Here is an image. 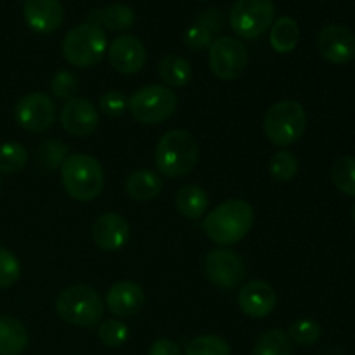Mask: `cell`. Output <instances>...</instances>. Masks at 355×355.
I'll use <instances>...</instances> for the list:
<instances>
[{"label": "cell", "instance_id": "1", "mask_svg": "<svg viewBox=\"0 0 355 355\" xmlns=\"http://www.w3.org/2000/svg\"><path fill=\"white\" fill-rule=\"evenodd\" d=\"M252 205L243 200H229L207 215L203 229L218 246H231L241 241L253 225Z\"/></svg>", "mask_w": 355, "mask_h": 355}, {"label": "cell", "instance_id": "2", "mask_svg": "<svg viewBox=\"0 0 355 355\" xmlns=\"http://www.w3.org/2000/svg\"><path fill=\"white\" fill-rule=\"evenodd\" d=\"M200 149L186 130H170L159 139L155 153L156 168L162 175L177 179L193 172L198 165Z\"/></svg>", "mask_w": 355, "mask_h": 355}, {"label": "cell", "instance_id": "3", "mask_svg": "<svg viewBox=\"0 0 355 355\" xmlns=\"http://www.w3.org/2000/svg\"><path fill=\"white\" fill-rule=\"evenodd\" d=\"M61 180L73 200L92 201L103 193L104 168L90 155L66 156L61 165Z\"/></svg>", "mask_w": 355, "mask_h": 355}, {"label": "cell", "instance_id": "4", "mask_svg": "<svg viewBox=\"0 0 355 355\" xmlns=\"http://www.w3.org/2000/svg\"><path fill=\"white\" fill-rule=\"evenodd\" d=\"M55 311L62 321L80 328H94L103 321L104 302L94 288L75 284L59 293Z\"/></svg>", "mask_w": 355, "mask_h": 355}, {"label": "cell", "instance_id": "5", "mask_svg": "<svg viewBox=\"0 0 355 355\" xmlns=\"http://www.w3.org/2000/svg\"><path fill=\"white\" fill-rule=\"evenodd\" d=\"M62 55L76 68H90L104 58L107 51L106 31L96 24H78L62 38Z\"/></svg>", "mask_w": 355, "mask_h": 355}, {"label": "cell", "instance_id": "6", "mask_svg": "<svg viewBox=\"0 0 355 355\" xmlns=\"http://www.w3.org/2000/svg\"><path fill=\"white\" fill-rule=\"evenodd\" d=\"M307 114L298 101L284 99L269 107L263 118V132L274 146H290L304 135Z\"/></svg>", "mask_w": 355, "mask_h": 355}, {"label": "cell", "instance_id": "7", "mask_svg": "<svg viewBox=\"0 0 355 355\" xmlns=\"http://www.w3.org/2000/svg\"><path fill=\"white\" fill-rule=\"evenodd\" d=\"M132 116L144 125H158L168 120L177 110V96L163 85H146L128 99Z\"/></svg>", "mask_w": 355, "mask_h": 355}, {"label": "cell", "instance_id": "8", "mask_svg": "<svg viewBox=\"0 0 355 355\" xmlns=\"http://www.w3.org/2000/svg\"><path fill=\"white\" fill-rule=\"evenodd\" d=\"M274 16L272 0H238L231 9V26L238 37L255 40L272 26Z\"/></svg>", "mask_w": 355, "mask_h": 355}, {"label": "cell", "instance_id": "9", "mask_svg": "<svg viewBox=\"0 0 355 355\" xmlns=\"http://www.w3.org/2000/svg\"><path fill=\"white\" fill-rule=\"evenodd\" d=\"M208 64L211 73L224 82L239 78L248 64V51L241 40L220 37L211 42L208 52Z\"/></svg>", "mask_w": 355, "mask_h": 355}, {"label": "cell", "instance_id": "10", "mask_svg": "<svg viewBox=\"0 0 355 355\" xmlns=\"http://www.w3.org/2000/svg\"><path fill=\"white\" fill-rule=\"evenodd\" d=\"M14 120L28 132H45L55 120V104L45 92H31L21 97L14 107Z\"/></svg>", "mask_w": 355, "mask_h": 355}, {"label": "cell", "instance_id": "11", "mask_svg": "<svg viewBox=\"0 0 355 355\" xmlns=\"http://www.w3.org/2000/svg\"><path fill=\"white\" fill-rule=\"evenodd\" d=\"M205 276L222 290L236 288L245 277V262L236 252L227 248L211 250L205 257Z\"/></svg>", "mask_w": 355, "mask_h": 355}, {"label": "cell", "instance_id": "12", "mask_svg": "<svg viewBox=\"0 0 355 355\" xmlns=\"http://www.w3.org/2000/svg\"><path fill=\"white\" fill-rule=\"evenodd\" d=\"M319 54L333 64H347L355 58V35L349 28L329 24L318 37Z\"/></svg>", "mask_w": 355, "mask_h": 355}, {"label": "cell", "instance_id": "13", "mask_svg": "<svg viewBox=\"0 0 355 355\" xmlns=\"http://www.w3.org/2000/svg\"><path fill=\"white\" fill-rule=\"evenodd\" d=\"M107 59L114 71L123 73V75H134L144 68L148 54H146L144 44L137 37L121 35L111 42Z\"/></svg>", "mask_w": 355, "mask_h": 355}, {"label": "cell", "instance_id": "14", "mask_svg": "<svg viewBox=\"0 0 355 355\" xmlns=\"http://www.w3.org/2000/svg\"><path fill=\"white\" fill-rule=\"evenodd\" d=\"M62 128L75 137H87L94 134L99 125V113L90 101L83 97H73L66 101L59 114Z\"/></svg>", "mask_w": 355, "mask_h": 355}, {"label": "cell", "instance_id": "15", "mask_svg": "<svg viewBox=\"0 0 355 355\" xmlns=\"http://www.w3.org/2000/svg\"><path fill=\"white\" fill-rule=\"evenodd\" d=\"M238 302L243 314L252 319H263L276 309L277 297L266 281H250L239 291Z\"/></svg>", "mask_w": 355, "mask_h": 355}, {"label": "cell", "instance_id": "16", "mask_svg": "<svg viewBox=\"0 0 355 355\" xmlns=\"http://www.w3.org/2000/svg\"><path fill=\"white\" fill-rule=\"evenodd\" d=\"M23 16L31 30L47 35L61 26L64 19V9L59 0H26Z\"/></svg>", "mask_w": 355, "mask_h": 355}, {"label": "cell", "instance_id": "17", "mask_svg": "<svg viewBox=\"0 0 355 355\" xmlns=\"http://www.w3.org/2000/svg\"><path fill=\"white\" fill-rule=\"evenodd\" d=\"M130 227L127 220L118 214H104L94 222L92 239L104 252H118L127 245Z\"/></svg>", "mask_w": 355, "mask_h": 355}, {"label": "cell", "instance_id": "18", "mask_svg": "<svg viewBox=\"0 0 355 355\" xmlns=\"http://www.w3.org/2000/svg\"><path fill=\"white\" fill-rule=\"evenodd\" d=\"M144 290L134 281H118L106 295L107 309L116 318H132L144 307Z\"/></svg>", "mask_w": 355, "mask_h": 355}, {"label": "cell", "instance_id": "19", "mask_svg": "<svg viewBox=\"0 0 355 355\" xmlns=\"http://www.w3.org/2000/svg\"><path fill=\"white\" fill-rule=\"evenodd\" d=\"M89 23L96 26H106L110 31H125L135 23V12L127 3H113L106 9L90 10Z\"/></svg>", "mask_w": 355, "mask_h": 355}, {"label": "cell", "instance_id": "20", "mask_svg": "<svg viewBox=\"0 0 355 355\" xmlns=\"http://www.w3.org/2000/svg\"><path fill=\"white\" fill-rule=\"evenodd\" d=\"M163 189L162 177L148 168L132 172L125 180V191L135 201H149L158 196Z\"/></svg>", "mask_w": 355, "mask_h": 355}, {"label": "cell", "instance_id": "21", "mask_svg": "<svg viewBox=\"0 0 355 355\" xmlns=\"http://www.w3.org/2000/svg\"><path fill=\"white\" fill-rule=\"evenodd\" d=\"M28 347V331L23 322L10 315L0 318V355H19Z\"/></svg>", "mask_w": 355, "mask_h": 355}, {"label": "cell", "instance_id": "22", "mask_svg": "<svg viewBox=\"0 0 355 355\" xmlns=\"http://www.w3.org/2000/svg\"><path fill=\"white\" fill-rule=\"evenodd\" d=\"M175 207L182 217L196 220V218L203 217L205 211H207L208 196L200 186L189 184V186H184L179 189L175 196Z\"/></svg>", "mask_w": 355, "mask_h": 355}, {"label": "cell", "instance_id": "23", "mask_svg": "<svg viewBox=\"0 0 355 355\" xmlns=\"http://www.w3.org/2000/svg\"><path fill=\"white\" fill-rule=\"evenodd\" d=\"M298 40H300V28H298L297 21L291 19V17H279L270 26L269 42L270 47L277 54H290L291 51H295Z\"/></svg>", "mask_w": 355, "mask_h": 355}, {"label": "cell", "instance_id": "24", "mask_svg": "<svg viewBox=\"0 0 355 355\" xmlns=\"http://www.w3.org/2000/svg\"><path fill=\"white\" fill-rule=\"evenodd\" d=\"M158 73L163 83L168 87H186L193 76V68L189 61L177 54H170L159 61Z\"/></svg>", "mask_w": 355, "mask_h": 355}, {"label": "cell", "instance_id": "25", "mask_svg": "<svg viewBox=\"0 0 355 355\" xmlns=\"http://www.w3.org/2000/svg\"><path fill=\"white\" fill-rule=\"evenodd\" d=\"M291 340L281 329H269L255 342L252 355H291Z\"/></svg>", "mask_w": 355, "mask_h": 355}, {"label": "cell", "instance_id": "26", "mask_svg": "<svg viewBox=\"0 0 355 355\" xmlns=\"http://www.w3.org/2000/svg\"><path fill=\"white\" fill-rule=\"evenodd\" d=\"M331 180L343 194L355 196V156L336 159L331 168Z\"/></svg>", "mask_w": 355, "mask_h": 355}, {"label": "cell", "instance_id": "27", "mask_svg": "<svg viewBox=\"0 0 355 355\" xmlns=\"http://www.w3.org/2000/svg\"><path fill=\"white\" fill-rule=\"evenodd\" d=\"M28 153L19 142H3L0 144V173L12 175L21 172L26 165Z\"/></svg>", "mask_w": 355, "mask_h": 355}, {"label": "cell", "instance_id": "28", "mask_svg": "<svg viewBox=\"0 0 355 355\" xmlns=\"http://www.w3.org/2000/svg\"><path fill=\"white\" fill-rule=\"evenodd\" d=\"M186 355H231V347L217 335H201L187 343Z\"/></svg>", "mask_w": 355, "mask_h": 355}, {"label": "cell", "instance_id": "29", "mask_svg": "<svg viewBox=\"0 0 355 355\" xmlns=\"http://www.w3.org/2000/svg\"><path fill=\"white\" fill-rule=\"evenodd\" d=\"M269 173L277 182H290L298 173V159L290 151H277L270 158Z\"/></svg>", "mask_w": 355, "mask_h": 355}, {"label": "cell", "instance_id": "30", "mask_svg": "<svg viewBox=\"0 0 355 355\" xmlns=\"http://www.w3.org/2000/svg\"><path fill=\"white\" fill-rule=\"evenodd\" d=\"M293 343L300 347H312L319 342L322 335V329L319 322L314 319H298L290 326V331L286 333Z\"/></svg>", "mask_w": 355, "mask_h": 355}, {"label": "cell", "instance_id": "31", "mask_svg": "<svg viewBox=\"0 0 355 355\" xmlns=\"http://www.w3.org/2000/svg\"><path fill=\"white\" fill-rule=\"evenodd\" d=\"M97 335H99L103 345L110 347V349H118V347L125 345V342L128 340V328L120 319H107V321L101 322Z\"/></svg>", "mask_w": 355, "mask_h": 355}, {"label": "cell", "instance_id": "32", "mask_svg": "<svg viewBox=\"0 0 355 355\" xmlns=\"http://www.w3.org/2000/svg\"><path fill=\"white\" fill-rule=\"evenodd\" d=\"M68 155V146L62 144L61 141H45L38 146L37 158L42 166L47 170H55L62 165Z\"/></svg>", "mask_w": 355, "mask_h": 355}, {"label": "cell", "instance_id": "33", "mask_svg": "<svg viewBox=\"0 0 355 355\" xmlns=\"http://www.w3.org/2000/svg\"><path fill=\"white\" fill-rule=\"evenodd\" d=\"M21 276V263L14 253L0 246V290L10 288Z\"/></svg>", "mask_w": 355, "mask_h": 355}, {"label": "cell", "instance_id": "34", "mask_svg": "<svg viewBox=\"0 0 355 355\" xmlns=\"http://www.w3.org/2000/svg\"><path fill=\"white\" fill-rule=\"evenodd\" d=\"M51 90L52 96H55L58 99H73V96L78 90V78L71 71L61 69L52 76Z\"/></svg>", "mask_w": 355, "mask_h": 355}, {"label": "cell", "instance_id": "35", "mask_svg": "<svg viewBox=\"0 0 355 355\" xmlns=\"http://www.w3.org/2000/svg\"><path fill=\"white\" fill-rule=\"evenodd\" d=\"M99 107L107 116H121L128 110V101L118 90H107L101 96Z\"/></svg>", "mask_w": 355, "mask_h": 355}, {"label": "cell", "instance_id": "36", "mask_svg": "<svg viewBox=\"0 0 355 355\" xmlns=\"http://www.w3.org/2000/svg\"><path fill=\"white\" fill-rule=\"evenodd\" d=\"M214 42L211 38V33L207 30V28L200 26V24H194V26L187 28L186 35H184V44L189 51L200 52L203 49H208Z\"/></svg>", "mask_w": 355, "mask_h": 355}, {"label": "cell", "instance_id": "37", "mask_svg": "<svg viewBox=\"0 0 355 355\" xmlns=\"http://www.w3.org/2000/svg\"><path fill=\"white\" fill-rule=\"evenodd\" d=\"M196 24L207 28V30L214 35L224 28V14H222V10L218 9H208L198 16Z\"/></svg>", "mask_w": 355, "mask_h": 355}, {"label": "cell", "instance_id": "38", "mask_svg": "<svg viewBox=\"0 0 355 355\" xmlns=\"http://www.w3.org/2000/svg\"><path fill=\"white\" fill-rule=\"evenodd\" d=\"M148 355H182V352H180L179 345L175 342L168 338H159L149 347Z\"/></svg>", "mask_w": 355, "mask_h": 355}, {"label": "cell", "instance_id": "39", "mask_svg": "<svg viewBox=\"0 0 355 355\" xmlns=\"http://www.w3.org/2000/svg\"><path fill=\"white\" fill-rule=\"evenodd\" d=\"M352 218H354V222H355V203H354V207H352Z\"/></svg>", "mask_w": 355, "mask_h": 355}, {"label": "cell", "instance_id": "40", "mask_svg": "<svg viewBox=\"0 0 355 355\" xmlns=\"http://www.w3.org/2000/svg\"><path fill=\"white\" fill-rule=\"evenodd\" d=\"M0 189H2V186H0Z\"/></svg>", "mask_w": 355, "mask_h": 355}, {"label": "cell", "instance_id": "41", "mask_svg": "<svg viewBox=\"0 0 355 355\" xmlns=\"http://www.w3.org/2000/svg\"><path fill=\"white\" fill-rule=\"evenodd\" d=\"M201 2H203V0H201Z\"/></svg>", "mask_w": 355, "mask_h": 355}]
</instances>
